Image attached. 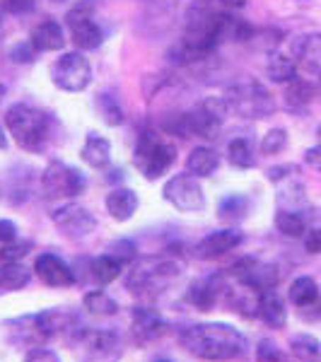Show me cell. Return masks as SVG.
Segmentation results:
<instances>
[{
  "mask_svg": "<svg viewBox=\"0 0 321 362\" xmlns=\"http://www.w3.org/2000/svg\"><path fill=\"white\" fill-rule=\"evenodd\" d=\"M182 346L189 350L194 358L206 362H227L242 358L249 350L247 336L239 329L223 321H210V324H194L186 326L179 336Z\"/></svg>",
  "mask_w": 321,
  "mask_h": 362,
  "instance_id": "cell-1",
  "label": "cell"
},
{
  "mask_svg": "<svg viewBox=\"0 0 321 362\" xmlns=\"http://www.w3.org/2000/svg\"><path fill=\"white\" fill-rule=\"evenodd\" d=\"M182 276V264L172 256H148L133 264L126 278V288L136 295H157L172 280Z\"/></svg>",
  "mask_w": 321,
  "mask_h": 362,
  "instance_id": "cell-2",
  "label": "cell"
},
{
  "mask_svg": "<svg viewBox=\"0 0 321 362\" xmlns=\"http://www.w3.org/2000/svg\"><path fill=\"white\" fill-rule=\"evenodd\" d=\"M5 126H8L10 136L17 140V145L25 150H42L46 138H49V119L37 112V109L27 107V104H15L5 114Z\"/></svg>",
  "mask_w": 321,
  "mask_h": 362,
  "instance_id": "cell-3",
  "label": "cell"
},
{
  "mask_svg": "<svg viewBox=\"0 0 321 362\" xmlns=\"http://www.w3.org/2000/svg\"><path fill=\"white\" fill-rule=\"evenodd\" d=\"M121 353V338L114 331L83 329L73 338V355L78 362H116Z\"/></svg>",
  "mask_w": 321,
  "mask_h": 362,
  "instance_id": "cell-4",
  "label": "cell"
},
{
  "mask_svg": "<svg viewBox=\"0 0 321 362\" xmlns=\"http://www.w3.org/2000/svg\"><path fill=\"white\" fill-rule=\"evenodd\" d=\"M177 162V148L157 133L148 131L138 138L136 167L145 174V179H160L169 167Z\"/></svg>",
  "mask_w": 321,
  "mask_h": 362,
  "instance_id": "cell-5",
  "label": "cell"
},
{
  "mask_svg": "<svg viewBox=\"0 0 321 362\" xmlns=\"http://www.w3.org/2000/svg\"><path fill=\"white\" fill-rule=\"evenodd\" d=\"M167 203H172L182 213H201L206 208V196H203V186L198 184V177L194 174H177L165 184L162 189Z\"/></svg>",
  "mask_w": 321,
  "mask_h": 362,
  "instance_id": "cell-6",
  "label": "cell"
},
{
  "mask_svg": "<svg viewBox=\"0 0 321 362\" xmlns=\"http://www.w3.org/2000/svg\"><path fill=\"white\" fill-rule=\"evenodd\" d=\"M42 186L49 198L80 196L87 189V179L80 169L68 167L66 162H51L42 174Z\"/></svg>",
  "mask_w": 321,
  "mask_h": 362,
  "instance_id": "cell-7",
  "label": "cell"
},
{
  "mask_svg": "<svg viewBox=\"0 0 321 362\" xmlns=\"http://www.w3.org/2000/svg\"><path fill=\"white\" fill-rule=\"evenodd\" d=\"M54 85L63 92H83L92 80L90 61L83 54H63L54 66Z\"/></svg>",
  "mask_w": 321,
  "mask_h": 362,
  "instance_id": "cell-8",
  "label": "cell"
},
{
  "mask_svg": "<svg viewBox=\"0 0 321 362\" xmlns=\"http://www.w3.org/2000/svg\"><path fill=\"white\" fill-rule=\"evenodd\" d=\"M227 104H230V109H235L242 116H249V119H261V116H268L276 109L273 97L259 83H249L232 90V97H227Z\"/></svg>",
  "mask_w": 321,
  "mask_h": 362,
  "instance_id": "cell-9",
  "label": "cell"
},
{
  "mask_svg": "<svg viewBox=\"0 0 321 362\" xmlns=\"http://www.w3.org/2000/svg\"><path fill=\"white\" fill-rule=\"evenodd\" d=\"M232 276H235L244 288L254 290V293H266L273 290L280 280L278 266L273 264H261L256 259H242L232 266Z\"/></svg>",
  "mask_w": 321,
  "mask_h": 362,
  "instance_id": "cell-10",
  "label": "cell"
},
{
  "mask_svg": "<svg viewBox=\"0 0 321 362\" xmlns=\"http://www.w3.org/2000/svg\"><path fill=\"white\" fill-rule=\"evenodd\" d=\"M68 27H70V37L78 49L83 51H92V49H99L104 42V34L102 29L95 20H92V13L87 5H80L75 8L73 13H68Z\"/></svg>",
  "mask_w": 321,
  "mask_h": 362,
  "instance_id": "cell-11",
  "label": "cell"
},
{
  "mask_svg": "<svg viewBox=\"0 0 321 362\" xmlns=\"http://www.w3.org/2000/svg\"><path fill=\"white\" fill-rule=\"evenodd\" d=\"M54 223L70 237H85L97 227L95 215L78 203H68V206L58 208L54 213Z\"/></svg>",
  "mask_w": 321,
  "mask_h": 362,
  "instance_id": "cell-12",
  "label": "cell"
},
{
  "mask_svg": "<svg viewBox=\"0 0 321 362\" xmlns=\"http://www.w3.org/2000/svg\"><path fill=\"white\" fill-rule=\"evenodd\" d=\"M34 271H37V278L49 288H70V285H75V276L70 271V266L56 254H39Z\"/></svg>",
  "mask_w": 321,
  "mask_h": 362,
  "instance_id": "cell-13",
  "label": "cell"
},
{
  "mask_svg": "<svg viewBox=\"0 0 321 362\" xmlns=\"http://www.w3.org/2000/svg\"><path fill=\"white\" fill-rule=\"evenodd\" d=\"M133 338H136L138 346H148V343H155L157 338L165 334L167 324L155 309H148V307H140L133 312Z\"/></svg>",
  "mask_w": 321,
  "mask_h": 362,
  "instance_id": "cell-14",
  "label": "cell"
},
{
  "mask_svg": "<svg viewBox=\"0 0 321 362\" xmlns=\"http://www.w3.org/2000/svg\"><path fill=\"white\" fill-rule=\"evenodd\" d=\"M239 244H242V235H239L237 230H218L198 242L196 256L203 261H213V259H220V256L230 254V251H235Z\"/></svg>",
  "mask_w": 321,
  "mask_h": 362,
  "instance_id": "cell-15",
  "label": "cell"
},
{
  "mask_svg": "<svg viewBox=\"0 0 321 362\" xmlns=\"http://www.w3.org/2000/svg\"><path fill=\"white\" fill-rule=\"evenodd\" d=\"M223 293H225V285L218 276L203 278L189 288V302L198 309V312H210V309L220 302Z\"/></svg>",
  "mask_w": 321,
  "mask_h": 362,
  "instance_id": "cell-16",
  "label": "cell"
},
{
  "mask_svg": "<svg viewBox=\"0 0 321 362\" xmlns=\"http://www.w3.org/2000/svg\"><path fill=\"white\" fill-rule=\"evenodd\" d=\"M256 317L264 321L271 329H283L285 321H288V309L285 302L280 300V295L276 290H266L259 293V305H256Z\"/></svg>",
  "mask_w": 321,
  "mask_h": 362,
  "instance_id": "cell-17",
  "label": "cell"
},
{
  "mask_svg": "<svg viewBox=\"0 0 321 362\" xmlns=\"http://www.w3.org/2000/svg\"><path fill=\"white\" fill-rule=\"evenodd\" d=\"M104 206H107V213L112 215L116 223H126V220H131L138 213L140 198L131 189H114L112 194H107V198H104Z\"/></svg>",
  "mask_w": 321,
  "mask_h": 362,
  "instance_id": "cell-18",
  "label": "cell"
},
{
  "mask_svg": "<svg viewBox=\"0 0 321 362\" xmlns=\"http://www.w3.org/2000/svg\"><path fill=\"white\" fill-rule=\"evenodd\" d=\"M293 51L302 68H307L309 73H321V32L297 37Z\"/></svg>",
  "mask_w": 321,
  "mask_h": 362,
  "instance_id": "cell-19",
  "label": "cell"
},
{
  "mask_svg": "<svg viewBox=\"0 0 321 362\" xmlns=\"http://www.w3.org/2000/svg\"><path fill=\"white\" fill-rule=\"evenodd\" d=\"M29 44L34 51H61L66 46V37H63V27L54 20H46L42 25L32 29V39Z\"/></svg>",
  "mask_w": 321,
  "mask_h": 362,
  "instance_id": "cell-20",
  "label": "cell"
},
{
  "mask_svg": "<svg viewBox=\"0 0 321 362\" xmlns=\"http://www.w3.org/2000/svg\"><path fill=\"white\" fill-rule=\"evenodd\" d=\"M37 324L42 329L44 338H54V336H63L68 331H73L75 317L66 309H46V312L37 314Z\"/></svg>",
  "mask_w": 321,
  "mask_h": 362,
  "instance_id": "cell-21",
  "label": "cell"
},
{
  "mask_svg": "<svg viewBox=\"0 0 321 362\" xmlns=\"http://www.w3.org/2000/svg\"><path fill=\"white\" fill-rule=\"evenodd\" d=\"M80 157H83L85 165H90L92 169L109 167V162H112V143H109L107 138L92 133V136H87L83 150H80Z\"/></svg>",
  "mask_w": 321,
  "mask_h": 362,
  "instance_id": "cell-22",
  "label": "cell"
},
{
  "mask_svg": "<svg viewBox=\"0 0 321 362\" xmlns=\"http://www.w3.org/2000/svg\"><path fill=\"white\" fill-rule=\"evenodd\" d=\"M220 167V155L213 148H194L186 157V169L189 174H194L198 179L213 177Z\"/></svg>",
  "mask_w": 321,
  "mask_h": 362,
  "instance_id": "cell-23",
  "label": "cell"
},
{
  "mask_svg": "<svg viewBox=\"0 0 321 362\" xmlns=\"http://www.w3.org/2000/svg\"><path fill=\"white\" fill-rule=\"evenodd\" d=\"M288 297H290V302H293L295 307H312L314 302L319 300L317 280L309 278V276L295 278L293 285H290V290H288Z\"/></svg>",
  "mask_w": 321,
  "mask_h": 362,
  "instance_id": "cell-24",
  "label": "cell"
},
{
  "mask_svg": "<svg viewBox=\"0 0 321 362\" xmlns=\"http://www.w3.org/2000/svg\"><path fill=\"white\" fill-rule=\"evenodd\" d=\"M290 355L300 362H321V341L317 336L297 334L290 341Z\"/></svg>",
  "mask_w": 321,
  "mask_h": 362,
  "instance_id": "cell-25",
  "label": "cell"
},
{
  "mask_svg": "<svg viewBox=\"0 0 321 362\" xmlns=\"http://www.w3.org/2000/svg\"><path fill=\"white\" fill-rule=\"evenodd\" d=\"M266 73H268V78H271L273 83H285V85H288L290 80L297 78V75H295L297 66H295V61L290 56H285V54H280V51H276V54L268 56Z\"/></svg>",
  "mask_w": 321,
  "mask_h": 362,
  "instance_id": "cell-26",
  "label": "cell"
},
{
  "mask_svg": "<svg viewBox=\"0 0 321 362\" xmlns=\"http://www.w3.org/2000/svg\"><path fill=\"white\" fill-rule=\"evenodd\" d=\"M314 99V85L302 78H295L285 85V104L290 109H305Z\"/></svg>",
  "mask_w": 321,
  "mask_h": 362,
  "instance_id": "cell-27",
  "label": "cell"
},
{
  "mask_svg": "<svg viewBox=\"0 0 321 362\" xmlns=\"http://www.w3.org/2000/svg\"><path fill=\"white\" fill-rule=\"evenodd\" d=\"M124 271V264H121L116 256H99V259L92 261V278L97 280L99 285H109L114 283L116 278Z\"/></svg>",
  "mask_w": 321,
  "mask_h": 362,
  "instance_id": "cell-28",
  "label": "cell"
},
{
  "mask_svg": "<svg viewBox=\"0 0 321 362\" xmlns=\"http://www.w3.org/2000/svg\"><path fill=\"white\" fill-rule=\"evenodd\" d=\"M29 278H32V273H29L22 264L0 266V290H8V293L22 290L29 285Z\"/></svg>",
  "mask_w": 321,
  "mask_h": 362,
  "instance_id": "cell-29",
  "label": "cell"
},
{
  "mask_svg": "<svg viewBox=\"0 0 321 362\" xmlns=\"http://www.w3.org/2000/svg\"><path fill=\"white\" fill-rule=\"evenodd\" d=\"M83 305L90 314L95 317H114L119 312V305H116L114 297H109L104 290H92L83 297Z\"/></svg>",
  "mask_w": 321,
  "mask_h": 362,
  "instance_id": "cell-30",
  "label": "cell"
},
{
  "mask_svg": "<svg viewBox=\"0 0 321 362\" xmlns=\"http://www.w3.org/2000/svg\"><path fill=\"white\" fill-rule=\"evenodd\" d=\"M276 227L278 232H283L285 237H305L307 232V220L302 218L297 210H278L276 215Z\"/></svg>",
  "mask_w": 321,
  "mask_h": 362,
  "instance_id": "cell-31",
  "label": "cell"
},
{
  "mask_svg": "<svg viewBox=\"0 0 321 362\" xmlns=\"http://www.w3.org/2000/svg\"><path fill=\"white\" fill-rule=\"evenodd\" d=\"M227 157H230V165L232 167H239V169H249L254 167V155H252V148H249L247 140L237 138L227 145Z\"/></svg>",
  "mask_w": 321,
  "mask_h": 362,
  "instance_id": "cell-32",
  "label": "cell"
},
{
  "mask_svg": "<svg viewBox=\"0 0 321 362\" xmlns=\"http://www.w3.org/2000/svg\"><path fill=\"white\" fill-rule=\"evenodd\" d=\"M256 362H290V355L278 346L276 341H264L256 346Z\"/></svg>",
  "mask_w": 321,
  "mask_h": 362,
  "instance_id": "cell-33",
  "label": "cell"
},
{
  "mask_svg": "<svg viewBox=\"0 0 321 362\" xmlns=\"http://www.w3.org/2000/svg\"><path fill=\"white\" fill-rule=\"evenodd\" d=\"M218 213H220V218H223V220L244 218V213H247V198H242V196H227V198H223Z\"/></svg>",
  "mask_w": 321,
  "mask_h": 362,
  "instance_id": "cell-34",
  "label": "cell"
},
{
  "mask_svg": "<svg viewBox=\"0 0 321 362\" xmlns=\"http://www.w3.org/2000/svg\"><path fill=\"white\" fill-rule=\"evenodd\" d=\"M285 145H288V133H285L283 128H271V131L264 136V140H261V153L278 155Z\"/></svg>",
  "mask_w": 321,
  "mask_h": 362,
  "instance_id": "cell-35",
  "label": "cell"
},
{
  "mask_svg": "<svg viewBox=\"0 0 321 362\" xmlns=\"http://www.w3.org/2000/svg\"><path fill=\"white\" fill-rule=\"evenodd\" d=\"M99 109H102V116L109 126L124 124V112H121V107L116 104V99H112L109 95H102V99H99Z\"/></svg>",
  "mask_w": 321,
  "mask_h": 362,
  "instance_id": "cell-36",
  "label": "cell"
},
{
  "mask_svg": "<svg viewBox=\"0 0 321 362\" xmlns=\"http://www.w3.org/2000/svg\"><path fill=\"white\" fill-rule=\"evenodd\" d=\"M29 249H32V242H13V244H5L3 251H0V261H3V264H17L20 259H25Z\"/></svg>",
  "mask_w": 321,
  "mask_h": 362,
  "instance_id": "cell-37",
  "label": "cell"
},
{
  "mask_svg": "<svg viewBox=\"0 0 321 362\" xmlns=\"http://www.w3.org/2000/svg\"><path fill=\"white\" fill-rule=\"evenodd\" d=\"M25 362H61V358L49 348H32L29 353L25 355Z\"/></svg>",
  "mask_w": 321,
  "mask_h": 362,
  "instance_id": "cell-38",
  "label": "cell"
},
{
  "mask_svg": "<svg viewBox=\"0 0 321 362\" xmlns=\"http://www.w3.org/2000/svg\"><path fill=\"white\" fill-rule=\"evenodd\" d=\"M37 0H5V10L13 15H27L34 10Z\"/></svg>",
  "mask_w": 321,
  "mask_h": 362,
  "instance_id": "cell-39",
  "label": "cell"
},
{
  "mask_svg": "<svg viewBox=\"0 0 321 362\" xmlns=\"http://www.w3.org/2000/svg\"><path fill=\"white\" fill-rule=\"evenodd\" d=\"M17 242V227L13 220H0V244Z\"/></svg>",
  "mask_w": 321,
  "mask_h": 362,
  "instance_id": "cell-40",
  "label": "cell"
},
{
  "mask_svg": "<svg viewBox=\"0 0 321 362\" xmlns=\"http://www.w3.org/2000/svg\"><path fill=\"white\" fill-rule=\"evenodd\" d=\"M305 249L309 254H321V230H309L305 237Z\"/></svg>",
  "mask_w": 321,
  "mask_h": 362,
  "instance_id": "cell-41",
  "label": "cell"
},
{
  "mask_svg": "<svg viewBox=\"0 0 321 362\" xmlns=\"http://www.w3.org/2000/svg\"><path fill=\"white\" fill-rule=\"evenodd\" d=\"M305 162L312 169H317V172H321V145H314V148H309L305 153Z\"/></svg>",
  "mask_w": 321,
  "mask_h": 362,
  "instance_id": "cell-42",
  "label": "cell"
},
{
  "mask_svg": "<svg viewBox=\"0 0 321 362\" xmlns=\"http://www.w3.org/2000/svg\"><path fill=\"white\" fill-rule=\"evenodd\" d=\"M220 3H223L225 8H230V10H242L244 5H247V0H220Z\"/></svg>",
  "mask_w": 321,
  "mask_h": 362,
  "instance_id": "cell-43",
  "label": "cell"
},
{
  "mask_svg": "<svg viewBox=\"0 0 321 362\" xmlns=\"http://www.w3.org/2000/svg\"><path fill=\"white\" fill-rule=\"evenodd\" d=\"M5 145H8V138H5L3 128H0V148H5Z\"/></svg>",
  "mask_w": 321,
  "mask_h": 362,
  "instance_id": "cell-44",
  "label": "cell"
},
{
  "mask_svg": "<svg viewBox=\"0 0 321 362\" xmlns=\"http://www.w3.org/2000/svg\"><path fill=\"white\" fill-rule=\"evenodd\" d=\"M5 92H8V90H5V85H0V102H3V97H5Z\"/></svg>",
  "mask_w": 321,
  "mask_h": 362,
  "instance_id": "cell-45",
  "label": "cell"
},
{
  "mask_svg": "<svg viewBox=\"0 0 321 362\" xmlns=\"http://www.w3.org/2000/svg\"><path fill=\"white\" fill-rule=\"evenodd\" d=\"M155 362H172V360H155Z\"/></svg>",
  "mask_w": 321,
  "mask_h": 362,
  "instance_id": "cell-46",
  "label": "cell"
},
{
  "mask_svg": "<svg viewBox=\"0 0 321 362\" xmlns=\"http://www.w3.org/2000/svg\"><path fill=\"white\" fill-rule=\"evenodd\" d=\"M319 90H321V73H319Z\"/></svg>",
  "mask_w": 321,
  "mask_h": 362,
  "instance_id": "cell-47",
  "label": "cell"
},
{
  "mask_svg": "<svg viewBox=\"0 0 321 362\" xmlns=\"http://www.w3.org/2000/svg\"><path fill=\"white\" fill-rule=\"evenodd\" d=\"M54 3H63V0H54Z\"/></svg>",
  "mask_w": 321,
  "mask_h": 362,
  "instance_id": "cell-48",
  "label": "cell"
}]
</instances>
